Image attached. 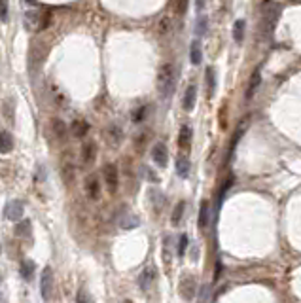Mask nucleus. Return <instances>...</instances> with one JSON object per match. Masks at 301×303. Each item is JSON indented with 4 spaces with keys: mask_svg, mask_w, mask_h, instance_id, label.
I'll return each mask as SVG.
<instances>
[{
    "mask_svg": "<svg viewBox=\"0 0 301 303\" xmlns=\"http://www.w3.org/2000/svg\"><path fill=\"white\" fill-rule=\"evenodd\" d=\"M34 269H36V264H34L32 260H25V262H21V267H19L21 277H23L25 280H32V277H34Z\"/></svg>",
    "mask_w": 301,
    "mask_h": 303,
    "instance_id": "obj_18",
    "label": "nucleus"
},
{
    "mask_svg": "<svg viewBox=\"0 0 301 303\" xmlns=\"http://www.w3.org/2000/svg\"><path fill=\"white\" fill-rule=\"evenodd\" d=\"M142 171H144V174H146V176H148L150 180H152V182H157V180H159V178H157V176L154 174V172H152V169H148V167H144Z\"/></svg>",
    "mask_w": 301,
    "mask_h": 303,
    "instance_id": "obj_32",
    "label": "nucleus"
},
{
    "mask_svg": "<svg viewBox=\"0 0 301 303\" xmlns=\"http://www.w3.org/2000/svg\"><path fill=\"white\" fill-rule=\"evenodd\" d=\"M142 116H144V108H140L137 114H135V122H140L142 119Z\"/></svg>",
    "mask_w": 301,
    "mask_h": 303,
    "instance_id": "obj_33",
    "label": "nucleus"
},
{
    "mask_svg": "<svg viewBox=\"0 0 301 303\" xmlns=\"http://www.w3.org/2000/svg\"><path fill=\"white\" fill-rule=\"evenodd\" d=\"M210 224V203L203 201L199 209V229H207Z\"/></svg>",
    "mask_w": 301,
    "mask_h": 303,
    "instance_id": "obj_13",
    "label": "nucleus"
},
{
    "mask_svg": "<svg viewBox=\"0 0 301 303\" xmlns=\"http://www.w3.org/2000/svg\"><path fill=\"white\" fill-rule=\"evenodd\" d=\"M85 194L89 199H97L100 194V186H99V178L95 176V174H89L87 178H85Z\"/></svg>",
    "mask_w": 301,
    "mask_h": 303,
    "instance_id": "obj_9",
    "label": "nucleus"
},
{
    "mask_svg": "<svg viewBox=\"0 0 301 303\" xmlns=\"http://www.w3.org/2000/svg\"><path fill=\"white\" fill-rule=\"evenodd\" d=\"M0 19L8 21V0H0Z\"/></svg>",
    "mask_w": 301,
    "mask_h": 303,
    "instance_id": "obj_30",
    "label": "nucleus"
},
{
    "mask_svg": "<svg viewBox=\"0 0 301 303\" xmlns=\"http://www.w3.org/2000/svg\"><path fill=\"white\" fill-rule=\"evenodd\" d=\"M184 209H186V203L180 201L174 207V210H172V218H170V222H172V225H178L180 222H182V216H184Z\"/></svg>",
    "mask_w": 301,
    "mask_h": 303,
    "instance_id": "obj_25",
    "label": "nucleus"
},
{
    "mask_svg": "<svg viewBox=\"0 0 301 303\" xmlns=\"http://www.w3.org/2000/svg\"><path fill=\"white\" fill-rule=\"evenodd\" d=\"M178 292L182 295V299L186 301H192L195 294H197V282L193 279V275H184L180 279V284H178Z\"/></svg>",
    "mask_w": 301,
    "mask_h": 303,
    "instance_id": "obj_3",
    "label": "nucleus"
},
{
    "mask_svg": "<svg viewBox=\"0 0 301 303\" xmlns=\"http://www.w3.org/2000/svg\"><path fill=\"white\" fill-rule=\"evenodd\" d=\"M102 176H104V182H106V188H108L110 194H116L117 184H119V176H117L116 165H106L104 171H102Z\"/></svg>",
    "mask_w": 301,
    "mask_h": 303,
    "instance_id": "obj_5",
    "label": "nucleus"
},
{
    "mask_svg": "<svg viewBox=\"0 0 301 303\" xmlns=\"http://www.w3.org/2000/svg\"><path fill=\"white\" fill-rule=\"evenodd\" d=\"M95 154H97V146H95V142H85L84 146H82V161L85 165H89L95 159Z\"/></svg>",
    "mask_w": 301,
    "mask_h": 303,
    "instance_id": "obj_14",
    "label": "nucleus"
},
{
    "mask_svg": "<svg viewBox=\"0 0 301 303\" xmlns=\"http://www.w3.org/2000/svg\"><path fill=\"white\" fill-rule=\"evenodd\" d=\"M152 159L155 161V165H159V167H167V161H169V150L167 146L163 144V142H157L154 144L152 148Z\"/></svg>",
    "mask_w": 301,
    "mask_h": 303,
    "instance_id": "obj_6",
    "label": "nucleus"
},
{
    "mask_svg": "<svg viewBox=\"0 0 301 303\" xmlns=\"http://www.w3.org/2000/svg\"><path fill=\"white\" fill-rule=\"evenodd\" d=\"M0 252H2V250H0Z\"/></svg>",
    "mask_w": 301,
    "mask_h": 303,
    "instance_id": "obj_34",
    "label": "nucleus"
},
{
    "mask_svg": "<svg viewBox=\"0 0 301 303\" xmlns=\"http://www.w3.org/2000/svg\"><path fill=\"white\" fill-rule=\"evenodd\" d=\"M122 142V129L117 127V125H110L108 129V144L112 146H117Z\"/></svg>",
    "mask_w": 301,
    "mask_h": 303,
    "instance_id": "obj_20",
    "label": "nucleus"
},
{
    "mask_svg": "<svg viewBox=\"0 0 301 303\" xmlns=\"http://www.w3.org/2000/svg\"><path fill=\"white\" fill-rule=\"evenodd\" d=\"M188 249V235H180V243H178V256L182 258Z\"/></svg>",
    "mask_w": 301,
    "mask_h": 303,
    "instance_id": "obj_29",
    "label": "nucleus"
},
{
    "mask_svg": "<svg viewBox=\"0 0 301 303\" xmlns=\"http://www.w3.org/2000/svg\"><path fill=\"white\" fill-rule=\"evenodd\" d=\"M51 290H53V271L51 267H44L42 271V279H40V294L42 299H49L51 297Z\"/></svg>",
    "mask_w": 301,
    "mask_h": 303,
    "instance_id": "obj_4",
    "label": "nucleus"
},
{
    "mask_svg": "<svg viewBox=\"0 0 301 303\" xmlns=\"http://www.w3.org/2000/svg\"><path fill=\"white\" fill-rule=\"evenodd\" d=\"M155 277H157V271H155V267H154V265H148L146 269L140 273L139 286L142 288V290H148V288H150L155 282Z\"/></svg>",
    "mask_w": 301,
    "mask_h": 303,
    "instance_id": "obj_8",
    "label": "nucleus"
},
{
    "mask_svg": "<svg viewBox=\"0 0 301 303\" xmlns=\"http://www.w3.org/2000/svg\"><path fill=\"white\" fill-rule=\"evenodd\" d=\"M51 21L49 14H40V12H27L25 16V25L29 31H44Z\"/></svg>",
    "mask_w": 301,
    "mask_h": 303,
    "instance_id": "obj_2",
    "label": "nucleus"
},
{
    "mask_svg": "<svg viewBox=\"0 0 301 303\" xmlns=\"http://www.w3.org/2000/svg\"><path fill=\"white\" fill-rule=\"evenodd\" d=\"M205 80H207V86H209V95L212 97L214 91H216V72H214L212 67L207 69V76H205Z\"/></svg>",
    "mask_w": 301,
    "mask_h": 303,
    "instance_id": "obj_24",
    "label": "nucleus"
},
{
    "mask_svg": "<svg viewBox=\"0 0 301 303\" xmlns=\"http://www.w3.org/2000/svg\"><path fill=\"white\" fill-rule=\"evenodd\" d=\"M140 222L139 218L135 216V214H124V216L119 218V225L124 227V229H131V227H137Z\"/></svg>",
    "mask_w": 301,
    "mask_h": 303,
    "instance_id": "obj_23",
    "label": "nucleus"
},
{
    "mask_svg": "<svg viewBox=\"0 0 301 303\" xmlns=\"http://www.w3.org/2000/svg\"><path fill=\"white\" fill-rule=\"evenodd\" d=\"M176 172L180 178H188V174H190V161H188V157L186 156H178L176 157Z\"/></svg>",
    "mask_w": 301,
    "mask_h": 303,
    "instance_id": "obj_17",
    "label": "nucleus"
},
{
    "mask_svg": "<svg viewBox=\"0 0 301 303\" xmlns=\"http://www.w3.org/2000/svg\"><path fill=\"white\" fill-rule=\"evenodd\" d=\"M23 212L25 209L21 201H8L6 207H4V216L8 218V220H14V222L21 220V218H23Z\"/></svg>",
    "mask_w": 301,
    "mask_h": 303,
    "instance_id": "obj_7",
    "label": "nucleus"
},
{
    "mask_svg": "<svg viewBox=\"0 0 301 303\" xmlns=\"http://www.w3.org/2000/svg\"><path fill=\"white\" fill-rule=\"evenodd\" d=\"M70 131H72V137L84 139L85 135H87V131H89V124L85 119H76V122H72V125H70Z\"/></svg>",
    "mask_w": 301,
    "mask_h": 303,
    "instance_id": "obj_12",
    "label": "nucleus"
},
{
    "mask_svg": "<svg viewBox=\"0 0 301 303\" xmlns=\"http://www.w3.org/2000/svg\"><path fill=\"white\" fill-rule=\"evenodd\" d=\"M14 150V137L8 131L0 133V152L2 154H10Z\"/></svg>",
    "mask_w": 301,
    "mask_h": 303,
    "instance_id": "obj_15",
    "label": "nucleus"
},
{
    "mask_svg": "<svg viewBox=\"0 0 301 303\" xmlns=\"http://www.w3.org/2000/svg\"><path fill=\"white\" fill-rule=\"evenodd\" d=\"M207 6V0H195V10H197V14H203V10Z\"/></svg>",
    "mask_w": 301,
    "mask_h": 303,
    "instance_id": "obj_31",
    "label": "nucleus"
},
{
    "mask_svg": "<svg viewBox=\"0 0 301 303\" xmlns=\"http://www.w3.org/2000/svg\"><path fill=\"white\" fill-rule=\"evenodd\" d=\"M157 89H159L163 99H167V97L172 95V89H174V69H172V65H163L161 69H159Z\"/></svg>",
    "mask_w": 301,
    "mask_h": 303,
    "instance_id": "obj_1",
    "label": "nucleus"
},
{
    "mask_svg": "<svg viewBox=\"0 0 301 303\" xmlns=\"http://www.w3.org/2000/svg\"><path fill=\"white\" fill-rule=\"evenodd\" d=\"M245 29H247V23H245V19H237L235 21V25H233V38H235V42H243V38H245Z\"/></svg>",
    "mask_w": 301,
    "mask_h": 303,
    "instance_id": "obj_19",
    "label": "nucleus"
},
{
    "mask_svg": "<svg viewBox=\"0 0 301 303\" xmlns=\"http://www.w3.org/2000/svg\"><path fill=\"white\" fill-rule=\"evenodd\" d=\"M262 84V76H260V70H256L254 76H252V80H250V84H248V91H247V99H252L256 93V89H258V86Z\"/></svg>",
    "mask_w": 301,
    "mask_h": 303,
    "instance_id": "obj_21",
    "label": "nucleus"
},
{
    "mask_svg": "<svg viewBox=\"0 0 301 303\" xmlns=\"http://www.w3.org/2000/svg\"><path fill=\"white\" fill-rule=\"evenodd\" d=\"M192 137H193V131L190 125H182L180 127V135H178V144L182 150H188V148L192 146Z\"/></svg>",
    "mask_w": 301,
    "mask_h": 303,
    "instance_id": "obj_11",
    "label": "nucleus"
},
{
    "mask_svg": "<svg viewBox=\"0 0 301 303\" xmlns=\"http://www.w3.org/2000/svg\"><path fill=\"white\" fill-rule=\"evenodd\" d=\"M76 303H95V299H93L87 290H80L76 295Z\"/></svg>",
    "mask_w": 301,
    "mask_h": 303,
    "instance_id": "obj_28",
    "label": "nucleus"
},
{
    "mask_svg": "<svg viewBox=\"0 0 301 303\" xmlns=\"http://www.w3.org/2000/svg\"><path fill=\"white\" fill-rule=\"evenodd\" d=\"M190 61H192V65H201V61H203V51H201L199 40H193L192 46H190Z\"/></svg>",
    "mask_w": 301,
    "mask_h": 303,
    "instance_id": "obj_16",
    "label": "nucleus"
},
{
    "mask_svg": "<svg viewBox=\"0 0 301 303\" xmlns=\"http://www.w3.org/2000/svg\"><path fill=\"white\" fill-rule=\"evenodd\" d=\"M207 29H209V17L201 14V16L197 17V23H195V32H197V36H203V34L207 32Z\"/></svg>",
    "mask_w": 301,
    "mask_h": 303,
    "instance_id": "obj_27",
    "label": "nucleus"
},
{
    "mask_svg": "<svg viewBox=\"0 0 301 303\" xmlns=\"http://www.w3.org/2000/svg\"><path fill=\"white\" fill-rule=\"evenodd\" d=\"M195 101H197V86L192 84V86H188V89H186V93H184V101H182L184 110L192 112V110L195 108Z\"/></svg>",
    "mask_w": 301,
    "mask_h": 303,
    "instance_id": "obj_10",
    "label": "nucleus"
},
{
    "mask_svg": "<svg viewBox=\"0 0 301 303\" xmlns=\"http://www.w3.org/2000/svg\"><path fill=\"white\" fill-rule=\"evenodd\" d=\"M16 235L17 237H29L31 235V222L29 220H19L16 225Z\"/></svg>",
    "mask_w": 301,
    "mask_h": 303,
    "instance_id": "obj_26",
    "label": "nucleus"
},
{
    "mask_svg": "<svg viewBox=\"0 0 301 303\" xmlns=\"http://www.w3.org/2000/svg\"><path fill=\"white\" fill-rule=\"evenodd\" d=\"M51 129H53L55 137L59 140H65L67 139V125L63 119H53V125H51Z\"/></svg>",
    "mask_w": 301,
    "mask_h": 303,
    "instance_id": "obj_22",
    "label": "nucleus"
}]
</instances>
